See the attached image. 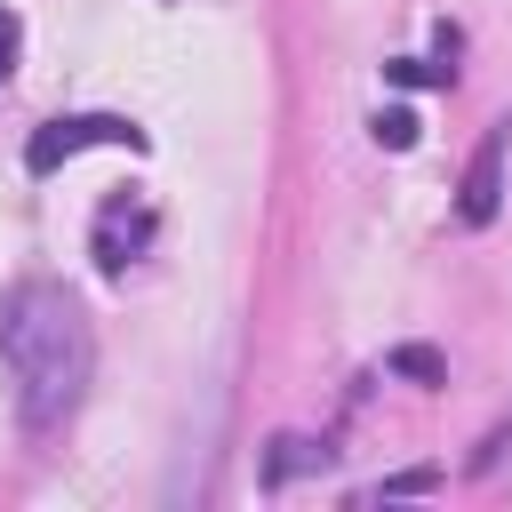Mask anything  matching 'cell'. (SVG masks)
Segmentation results:
<instances>
[{"label": "cell", "instance_id": "6da1fadb", "mask_svg": "<svg viewBox=\"0 0 512 512\" xmlns=\"http://www.w3.org/2000/svg\"><path fill=\"white\" fill-rule=\"evenodd\" d=\"M0 368H8V384H16L24 432H56V424L80 408L88 376H96V328H88L80 296L56 288V280L8 288V296H0Z\"/></svg>", "mask_w": 512, "mask_h": 512}, {"label": "cell", "instance_id": "7a4b0ae2", "mask_svg": "<svg viewBox=\"0 0 512 512\" xmlns=\"http://www.w3.org/2000/svg\"><path fill=\"white\" fill-rule=\"evenodd\" d=\"M88 144H128V152H152V136L128 120V112H56L24 136V176H56L64 160H80Z\"/></svg>", "mask_w": 512, "mask_h": 512}, {"label": "cell", "instance_id": "3957f363", "mask_svg": "<svg viewBox=\"0 0 512 512\" xmlns=\"http://www.w3.org/2000/svg\"><path fill=\"white\" fill-rule=\"evenodd\" d=\"M152 232H160L152 208H144L136 192H112V200L96 208V240H88V248H96V272H128V264L152 248Z\"/></svg>", "mask_w": 512, "mask_h": 512}, {"label": "cell", "instance_id": "277c9868", "mask_svg": "<svg viewBox=\"0 0 512 512\" xmlns=\"http://www.w3.org/2000/svg\"><path fill=\"white\" fill-rule=\"evenodd\" d=\"M496 208H504V128L480 136V152L464 168V192H456V216L464 224H496Z\"/></svg>", "mask_w": 512, "mask_h": 512}, {"label": "cell", "instance_id": "5b68a950", "mask_svg": "<svg viewBox=\"0 0 512 512\" xmlns=\"http://www.w3.org/2000/svg\"><path fill=\"white\" fill-rule=\"evenodd\" d=\"M384 368H392V376H408V384H448V360H440L432 344H392V352H384Z\"/></svg>", "mask_w": 512, "mask_h": 512}, {"label": "cell", "instance_id": "8992f818", "mask_svg": "<svg viewBox=\"0 0 512 512\" xmlns=\"http://www.w3.org/2000/svg\"><path fill=\"white\" fill-rule=\"evenodd\" d=\"M312 464H328V448L320 440H272V464H264V480H296V472H312Z\"/></svg>", "mask_w": 512, "mask_h": 512}, {"label": "cell", "instance_id": "52a82bcc", "mask_svg": "<svg viewBox=\"0 0 512 512\" xmlns=\"http://www.w3.org/2000/svg\"><path fill=\"white\" fill-rule=\"evenodd\" d=\"M384 80H392V88H448V80H456V64H432V56H392V64H384Z\"/></svg>", "mask_w": 512, "mask_h": 512}, {"label": "cell", "instance_id": "ba28073f", "mask_svg": "<svg viewBox=\"0 0 512 512\" xmlns=\"http://www.w3.org/2000/svg\"><path fill=\"white\" fill-rule=\"evenodd\" d=\"M368 128H376V144H384V152H416V136H424V120H416L408 104H384Z\"/></svg>", "mask_w": 512, "mask_h": 512}, {"label": "cell", "instance_id": "9c48e42d", "mask_svg": "<svg viewBox=\"0 0 512 512\" xmlns=\"http://www.w3.org/2000/svg\"><path fill=\"white\" fill-rule=\"evenodd\" d=\"M432 488H440V472H432V464H416V472H392L376 496H432Z\"/></svg>", "mask_w": 512, "mask_h": 512}, {"label": "cell", "instance_id": "30bf717a", "mask_svg": "<svg viewBox=\"0 0 512 512\" xmlns=\"http://www.w3.org/2000/svg\"><path fill=\"white\" fill-rule=\"evenodd\" d=\"M16 48H24V16H16V8H0V80L16 72Z\"/></svg>", "mask_w": 512, "mask_h": 512}]
</instances>
